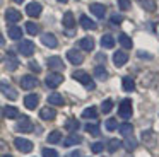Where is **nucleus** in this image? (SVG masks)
Returning <instances> with one entry per match:
<instances>
[{"label": "nucleus", "mask_w": 159, "mask_h": 157, "mask_svg": "<svg viewBox=\"0 0 159 157\" xmlns=\"http://www.w3.org/2000/svg\"><path fill=\"white\" fill-rule=\"evenodd\" d=\"M72 77L75 78L77 82H80L82 85H86L87 89H91V91L94 89V82H93V78H91V75L87 74V72L77 70V72H74V74H72Z\"/></svg>", "instance_id": "nucleus-1"}, {"label": "nucleus", "mask_w": 159, "mask_h": 157, "mask_svg": "<svg viewBox=\"0 0 159 157\" xmlns=\"http://www.w3.org/2000/svg\"><path fill=\"white\" fill-rule=\"evenodd\" d=\"M118 114L123 119H128L132 116V101L130 99H123L120 102V106H118Z\"/></svg>", "instance_id": "nucleus-2"}, {"label": "nucleus", "mask_w": 159, "mask_h": 157, "mask_svg": "<svg viewBox=\"0 0 159 157\" xmlns=\"http://www.w3.org/2000/svg\"><path fill=\"white\" fill-rule=\"evenodd\" d=\"M0 92H2L7 99H11V101H16V99H17V91H16L9 82H0Z\"/></svg>", "instance_id": "nucleus-3"}, {"label": "nucleus", "mask_w": 159, "mask_h": 157, "mask_svg": "<svg viewBox=\"0 0 159 157\" xmlns=\"http://www.w3.org/2000/svg\"><path fill=\"white\" fill-rule=\"evenodd\" d=\"M45 82H46V85H48V87L55 89V87H58V85L63 82V75L58 74V72H52V74L46 75Z\"/></svg>", "instance_id": "nucleus-4"}, {"label": "nucleus", "mask_w": 159, "mask_h": 157, "mask_svg": "<svg viewBox=\"0 0 159 157\" xmlns=\"http://www.w3.org/2000/svg\"><path fill=\"white\" fill-rule=\"evenodd\" d=\"M16 130L21 133H29L33 132V121L28 118V116H21L17 121V125H16Z\"/></svg>", "instance_id": "nucleus-5"}, {"label": "nucleus", "mask_w": 159, "mask_h": 157, "mask_svg": "<svg viewBox=\"0 0 159 157\" xmlns=\"http://www.w3.org/2000/svg\"><path fill=\"white\" fill-rule=\"evenodd\" d=\"M19 53L22 55V56H31L33 53H34V43L29 39H22L21 43H19Z\"/></svg>", "instance_id": "nucleus-6"}, {"label": "nucleus", "mask_w": 159, "mask_h": 157, "mask_svg": "<svg viewBox=\"0 0 159 157\" xmlns=\"http://www.w3.org/2000/svg\"><path fill=\"white\" fill-rule=\"evenodd\" d=\"M14 145L17 150H21V152H24V154H28L33 150V142H29V140H26V138H21V137H17V138L14 140Z\"/></svg>", "instance_id": "nucleus-7"}, {"label": "nucleus", "mask_w": 159, "mask_h": 157, "mask_svg": "<svg viewBox=\"0 0 159 157\" xmlns=\"http://www.w3.org/2000/svg\"><path fill=\"white\" fill-rule=\"evenodd\" d=\"M67 60L72 65H80L84 61V55L79 50H69L67 51Z\"/></svg>", "instance_id": "nucleus-8"}, {"label": "nucleus", "mask_w": 159, "mask_h": 157, "mask_svg": "<svg viewBox=\"0 0 159 157\" xmlns=\"http://www.w3.org/2000/svg\"><path fill=\"white\" fill-rule=\"evenodd\" d=\"M36 85H38V78L33 77V75H24V77L21 78V87L26 89V91H31Z\"/></svg>", "instance_id": "nucleus-9"}, {"label": "nucleus", "mask_w": 159, "mask_h": 157, "mask_svg": "<svg viewBox=\"0 0 159 157\" xmlns=\"http://www.w3.org/2000/svg\"><path fill=\"white\" fill-rule=\"evenodd\" d=\"M46 63H48V67L52 68V70L55 72H60L65 68V65H63V60L60 56H50L48 60H46Z\"/></svg>", "instance_id": "nucleus-10"}, {"label": "nucleus", "mask_w": 159, "mask_h": 157, "mask_svg": "<svg viewBox=\"0 0 159 157\" xmlns=\"http://www.w3.org/2000/svg\"><path fill=\"white\" fill-rule=\"evenodd\" d=\"M41 10H43V7H41V3H38V2H31V3L26 5V14H28L29 17H38L39 14H41Z\"/></svg>", "instance_id": "nucleus-11"}, {"label": "nucleus", "mask_w": 159, "mask_h": 157, "mask_svg": "<svg viewBox=\"0 0 159 157\" xmlns=\"http://www.w3.org/2000/svg\"><path fill=\"white\" fill-rule=\"evenodd\" d=\"M41 43L45 44L46 48H57L58 46V41H57V38H55V34H52V33H45L41 36Z\"/></svg>", "instance_id": "nucleus-12"}, {"label": "nucleus", "mask_w": 159, "mask_h": 157, "mask_svg": "<svg viewBox=\"0 0 159 157\" xmlns=\"http://www.w3.org/2000/svg\"><path fill=\"white\" fill-rule=\"evenodd\" d=\"M55 116H57V111L53 108H50V106H46V108H43L39 111V118L45 119V121H52V119H55Z\"/></svg>", "instance_id": "nucleus-13"}, {"label": "nucleus", "mask_w": 159, "mask_h": 157, "mask_svg": "<svg viewBox=\"0 0 159 157\" xmlns=\"http://www.w3.org/2000/svg\"><path fill=\"white\" fill-rule=\"evenodd\" d=\"M21 12L19 10H16V9H7V12H5V19H7V22H11V24H16V22H19L21 20Z\"/></svg>", "instance_id": "nucleus-14"}, {"label": "nucleus", "mask_w": 159, "mask_h": 157, "mask_svg": "<svg viewBox=\"0 0 159 157\" xmlns=\"http://www.w3.org/2000/svg\"><path fill=\"white\" fill-rule=\"evenodd\" d=\"M38 102H39L38 94H28V96L24 97V106H26L28 109H36Z\"/></svg>", "instance_id": "nucleus-15"}, {"label": "nucleus", "mask_w": 159, "mask_h": 157, "mask_svg": "<svg viewBox=\"0 0 159 157\" xmlns=\"http://www.w3.org/2000/svg\"><path fill=\"white\" fill-rule=\"evenodd\" d=\"M127 61H128V55L125 53V51H116V53L113 55V63L116 65V67H123Z\"/></svg>", "instance_id": "nucleus-16"}, {"label": "nucleus", "mask_w": 159, "mask_h": 157, "mask_svg": "<svg viewBox=\"0 0 159 157\" xmlns=\"http://www.w3.org/2000/svg\"><path fill=\"white\" fill-rule=\"evenodd\" d=\"M89 9H91V12H93L98 19H103L104 14H106V7H104L103 3H91Z\"/></svg>", "instance_id": "nucleus-17"}, {"label": "nucleus", "mask_w": 159, "mask_h": 157, "mask_svg": "<svg viewBox=\"0 0 159 157\" xmlns=\"http://www.w3.org/2000/svg\"><path fill=\"white\" fill-rule=\"evenodd\" d=\"M142 140H144L145 145H149L152 149V147L156 145V133L151 132V130H147V132H142Z\"/></svg>", "instance_id": "nucleus-18"}, {"label": "nucleus", "mask_w": 159, "mask_h": 157, "mask_svg": "<svg viewBox=\"0 0 159 157\" xmlns=\"http://www.w3.org/2000/svg\"><path fill=\"white\" fill-rule=\"evenodd\" d=\"M63 26L67 27V29H72L74 26H75V17H74L72 12H65L63 14V19H62Z\"/></svg>", "instance_id": "nucleus-19"}, {"label": "nucleus", "mask_w": 159, "mask_h": 157, "mask_svg": "<svg viewBox=\"0 0 159 157\" xmlns=\"http://www.w3.org/2000/svg\"><path fill=\"white\" fill-rule=\"evenodd\" d=\"M2 113H4V116L9 118V119H14V118L19 116V109L14 108V106H5V108L2 109Z\"/></svg>", "instance_id": "nucleus-20"}, {"label": "nucleus", "mask_w": 159, "mask_h": 157, "mask_svg": "<svg viewBox=\"0 0 159 157\" xmlns=\"http://www.w3.org/2000/svg\"><path fill=\"white\" fill-rule=\"evenodd\" d=\"M79 46L82 48L84 51H93L94 50V39L93 38H82L79 41Z\"/></svg>", "instance_id": "nucleus-21"}, {"label": "nucleus", "mask_w": 159, "mask_h": 157, "mask_svg": "<svg viewBox=\"0 0 159 157\" xmlns=\"http://www.w3.org/2000/svg\"><path fill=\"white\" fill-rule=\"evenodd\" d=\"M48 102L52 106H63V96L58 94V92H53V94L48 96Z\"/></svg>", "instance_id": "nucleus-22"}, {"label": "nucleus", "mask_w": 159, "mask_h": 157, "mask_svg": "<svg viewBox=\"0 0 159 157\" xmlns=\"http://www.w3.org/2000/svg\"><path fill=\"white\" fill-rule=\"evenodd\" d=\"M79 22H80V26L84 27V29H96V22H94L93 19H89L87 16H80V19H79Z\"/></svg>", "instance_id": "nucleus-23"}, {"label": "nucleus", "mask_w": 159, "mask_h": 157, "mask_svg": "<svg viewBox=\"0 0 159 157\" xmlns=\"http://www.w3.org/2000/svg\"><path fill=\"white\" fill-rule=\"evenodd\" d=\"M7 33H9V38H11V39H21L22 38V29L17 26H9Z\"/></svg>", "instance_id": "nucleus-24"}, {"label": "nucleus", "mask_w": 159, "mask_h": 157, "mask_svg": "<svg viewBox=\"0 0 159 157\" xmlns=\"http://www.w3.org/2000/svg\"><path fill=\"white\" fill-rule=\"evenodd\" d=\"M118 132L121 133V137H132V133H134V126H132V123H123V125L118 126Z\"/></svg>", "instance_id": "nucleus-25"}, {"label": "nucleus", "mask_w": 159, "mask_h": 157, "mask_svg": "<svg viewBox=\"0 0 159 157\" xmlns=\"http://www.w3.org/2000/svg\"><path fill=\"white\" fill-rule=\"evenodd\" d=\"M17 67H19L17 58L14 56V53H12V51H9V53H7V70H16Z\"/></svg>", "instance_id": "nucleus-26"}, {"label": "nucleus", "mask_w": 159, "mask_h": 157, "mask_svg": "<svg viewBox=\"0 0 159 157\" xmlns=\"http://www.w3.org/2000/svg\"><path fill=\"white\" fill-rule=\"evenodd\" d=\"M121 145H123L128 152H132V150H135V147H137V140H135L134 137H125V140L121 142Z\"/></svg>", "instance_id": "nucleus-27"}, {"label": "nucleus", "mask_w": 159, "mask_h": 157, "mask_svg": "<svg viewBox=\"0 0 159 157\" xmlns=\"http://www.w3.org/2000/svg\"><path fill=\"white\" fill-rule=\"evenodd\" d=\"M101 46L106 48V50H111V48L115 46V39L111 34H104L103 38H101Z\"/></svg>", "instance_id": "nucleus-28"}, {"label": "nucleus", "mask_w": 159, "mask_h": 157, "mask_svg": "<svg viewBox=\"0 0 159 157\" xmlns=\"http://www.w3.org/2000/svg\"><path fill=\"white\" fill-rule=\"evenodd\" d=\"M80 142H82V138L74 133V135L67 137V138L63 140V145H65V147H72V145H77V143H80Z\"/></svg>", "instance_id": "nucleus-29"}, {"label": "nucleus", "mask_w": 159, "mask_h": 157, "mask_svg": "<svg viewBox=\"0 0 159 157\" xmlns=\"http://www.w3.org/2000/svg\"><path fill=\"white\" fill-rule=\"evenodd\" d=\"M121 85H123V91H125V92H132V91L135 89V82L132 80V77H123Z\"/></svg>", "instance_id": "nucleus-30"}, {"label": "nucleus", "mask_w": 159, "mask_h": 157, "mask_svg": "<svg viewBox=\"0 0 159 157\" xmlns=\"http://www.w3.org/2000/svg\"><path fill=\"white\" fill-rule=\"evenodd\" d=\"M94 77H96L98 80H106V78H108L106 68L101 67V65H99V67H96V68H94Z\"/></svg>", "instance_id": "nucleus-31"}, {"label": "nucleus", "mask_w": 159, "mask_h": 157, "mask_svg": "<svg viewBox=\"0 0 159 157\" xmlns=\"http://www.w3.org/2000/svg\"><path fill=\"white\" fill-rule=\"evenodd\" d=\"M98 116V109L94 108V106H91V108H86L82 111V118H86V119H94Z\"/></svg>", "instance_id": "nucleus-32"}, {"label": "nucleus", "mask_w": 159, "mask_h": 157, "mask_svg": "<svg viewBox=\"0 0 159 157\" xmlns=\"http://www.w3.org/2000/svg\"><path fill=\"white\" fill-rule=\"evenodd\" d=\"M118 41H120V44L125 48V50H130V48H132V39L125 33H121L120 36H118Z\"/></svg>", "instance_id": "nucleus-33"}, {"label": "nucleus", "mask_w": 159, "mask_h": 157, "mask_svg": "<svg viewBox=\"0 0 159 157\" xmlns=\"http://www.w3.org/2000/svg\"><path fill=\"white\" fill-rule=\"evenodd\" d=\"M86 132L91 133L93 137H99L101 130H99V126H98L96 123H87V125H86Z\"/></svg>", "instance_id": "nucleus-34"}, {"label": "nucleus", "mask_w": 159, "mask_h": 157, "mask_svg": "<svg viewBox=\"0 0 159 157\" xmlns=\"http://www.w3.org/2000/svg\"><path fill=\"white\" fill-rule=\"evenodd\" d=\"M121 147V142L120 140H116V138H111L110 142H108V145H106V149H108V152H116L118 149Z\"/></svg>", "instance_id": "nucleus-35"}, {"label": "nucleus", "mask_w": 159, "mask_h": 157, "mask_svg": "<svg viewBox=\"0 0 159 157\" xmlns=\"http://www.w3.org/2000/svg\"><path fill=\"white\" fill-rule=\"evenodd\" d=\"M65 128L69 130V132H75V130H79V121H77V119H74V118L67 119Z\"/></svg>", "instance_id": "nucleus-36"}, {"label": "nucleus", "mask_w": 159, "mask_h": 157, "mask_svg": "<svg viewBox=\"0 0 159 157\" xmlns=\"http://www.w3.org/2000/svg\"><path fill=\"white\" fill-rule=\"evenodd\" d=\"M60 140H62V133H60L58 130H55V132H52L48 135V142L50 143H58Z\"/></svg>", "instance_id": "nucleus-37"}, {"label": "nucleus", "mask_w": 159, "mask_h": 157, "mask_svg": "<svg viewBox=\"0 0 159 157\" xmlns=\"http://www.w3.org/2000/svg\"><path fill=\"white\" fill-rule=\"evenodd\" d=\"M26 31H28L31 36H34V34H38L39 33V27L36 26L34 22H26Z\"/></svg>", "instance_id": "nucleus-38"}, {"label": "nucleus", "mask_w": 159, "mask_h": 157, "mask_svg": "<svg viewBox=\"0 0 159 157\" xmlns=\"http://www.w3.org/2000/svg\"><path fill=\"white\" fill-rule=\"evenodd\" d=\"M111 109H113V101H111V99L103 101V104H101V111H103V113H110Z\"/></svg>", "instance_id": "nucleus-39"}, {"label": "nucleus", "mask_w": 159, "mask_h": 157, "mask_svg": "<svg viewBox=\"0 0 159 157\" xmlns=\"http://www.w3.org/2000/svg\"><path fill=\"white\" fill-rule=\"evenodd\" d=\"M116 128H118V123H116V119H115V118H110V119H106V130H108V132H115Z\"/></svg>", "instance_id": "nucleus-40"}, {"label": "nucleus", "mask_w": 159, "mask_h": 157, "mask_svg": "<svg viewBox=\"0 0 159 157\" xmlns=\"http://www.w3.org/2000/svg\"><path fill=\"white\" fill-rule=\"evenodd\" d=\"M103 149H104V143H103V142H94L93 145H91V150H93L94 154L103 152Z\"/></svg>", "instance_id": "nucleus-41"}, {"label": "nucleus", "mask_w": 159, "mask_h": 157, "mask_svg": "<svg viewBox=\"0 0 159 157\" xmlns=\"http://www.w3.org/2000/svg\"><path fill=\"white\" fill-rule=\"evenodd\" d=\"M142 7H144V9H147V10H154L156 9V3L152 2V0H142Z\"/></svg>", "instance_id": "nucleus-42"}, {"label": "nucleus", "mask_w": 159, "mask_h": 157, "mask_svg": "<svg viewBox=\"0 0 159 157\" xmlns=\"http://www.w3.org/2000/svg\"><path fill=\"white\" fill-rule=\"evenodd\" d=\"M43 157H58V154L53 149H43Z\"/></svg>", "instance_id": "nucleus-43"}, {"label": "nucleus", "mask_w": 159, "mask_h": 157, "mask_svg": "<svg viewBox=\"0 0 159 157\" xmlns=\"http://www.w3.org/2000/svg\"><path fill=\"white\" fill-rule=\"evenodd\" d=\"M118 7L121 10H128L130 9V0H118Z\"/></svg>", "instance_id": "nucleus-44"}, {"label": "nucleus", "mask_w": 159, "mask_h": 157, "mask_svg": "<svg viewBox=\"0 0 159 157\" xmlns=\"http://www.w3.org/2000/svg\"><path fill=\"white\" fill-rule=\"evenodd\" d=\"M121 20H123V17L118 16V14H113V16H111V22L113 24H121Z\"/></svg>", "instance_id": "nucleus-45"}, {"label": "nucleus", "mask_w": 159, "mask_h": 157, "mask_svg": "<svg viewBox=\"0 0 159 157\" xmlns=\"http://www.w3.org/2000/svg\"><path fill=\"white\" fill-rule=\"evenodd\" d=\"M29 68H31L33 72H39L41 68H39V65L36 63V61H29Z\"/></svg>", "instance_id": "nucleus-46"}, {"label": "nucleus", "mask_w": 159, "mask_h": 157, "mask_svg": "<svg viewBox=\"0 0 159 157\" xmlns=\"http://www.w3.org/2000/svg\"><path fill=\"white\" fill-rule=\"evenodd\" d=\"M139 56H140V58H152L149 53H144V51H139Z\"/></svg>", "instance_id": "nucleus-47"}, {"label": "nucleus", "mask_w": 159, "mask_h": 157, "mask_svg": "<svg viewBox=\"0 0 159 157\" xmlns=\"http://www.w3.org/2000/svg\"><path fill=\"white\" fill-rule=\"evenodd\" d=\"M72 157H82V154H80L79 150H77V152H74V154H72Z\"/></svg>", "instance_id": "nucleus-48"}, {"label": "nucleus", "mask_w": 159, "mask_h": 157, "mask_svg": "<svg viewBox=\"0 0 159 157\" xmlns=\"http://www.w3.org/2000/svg\"><path fill=\"white\" fill-rule=\"evenodd\" d=\"M14 2H16V3H22L24 0H14Z\"/></svg>", "instance_id": "nucleus-49"}, {"label": "nucleus", "mask_w": 159, "mask_h": 157, "mask_svg": "<svg viewBox=\"0 0 159 157\" xmlns=\"http://www.w3.org/2000/svg\"><path fill=\"white\" fill-rule=\"evenodd\" d=\"M58 2H62V3H65V2H69V0H58Z\"/></svg>", "instance_id": "nucleus-50"}, {"label": "nucleus", "mask_w": 159, "mask_h": 157, "mask_svg": "<svg viewBox=\"0 0 159 157\" xmlns=\"http://www.w3.org/2000/svg\"><path fill=\"white\" fill-rule=\"evenodd\" d=\"M0 43H2V34H0Z\"/></svg>", "instance_id": "nucleus-51"}, {"label": "nucleus", "mask_w": 159, "mask_h": 157, "mask_svg": "<svg viewBox=\"0 0 159 157\" xmlns=\"http://www.w3.org/2000/svg\"><path fill=\"white\" fill-rule=\"evenodd\" d=\"M4 157H12V155H9V154H7V155H4Z\"/></svg>", "instance_id": "nucleus-52"}, {"label": "nucleus", "mask_w": 159, "mask_h": 157, "mask_svg": "<svg viewBox=\"0 0 159 157\" xmlns=\"http://www.w3.org/2000/svg\"><path fill=\"white\" fill-rule=\"evenodd\" d=\"M0 61H2V55H0Z\"/></svg>", "instance_id": "nucleus-53"}]
</instances>
